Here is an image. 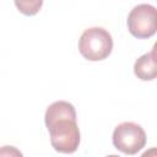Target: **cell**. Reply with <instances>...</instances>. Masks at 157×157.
<instances>
[{
    "label": "cell",
    "instance_id": "obj_2",
    "mask_svg": "<svg viewBox=\"0 0 157 157\" xmlns=\"http://www.w3.org/2000/svg\"><path fill=\"white\" fill-rule=\"evenodd\" d=\"M50 144L60 153H74L80 145V130L76 120L63 119L52 124L49 128Z\"/></svg>",
    "mask_w": 157,
    "mask_h": 157
},
{
    "label": "cell",
    "instance_id": "obj_5",
    "mask_svg": "<svg viewBox=\"0 0 157 157\" xmlns=\"http://www.w3.org/2000/svg\"><path fill=\"white\" fill-rule=\"evenodd\" d=\"M134 74L142 81H152L157 76V59L155 47L150 53L141 55L134 64Z\"/></svg>",
    "mask_w": 157,
    "mask_h": 157
},
{
    "label": "cell",
    "instance_id": "obj_3",
    "mask_svg": "<svg viewBox=\"0 0 157 157\" xmlns=\"http://www.w3.org/2000/svg\"><path fill=\"white\" fill-rule=\"evenodd\" d=\"M113 145L125 155H136L146 145V132L136 123L124 121L113 131Z\"/></svg>",
    "mask_w": 157,
    "mask_h": 157
},
{
    "label": "cell",
    "instance_id": "obj_1",
    "mask_svg": "<svg viewBox=\"0 0 157 157\" xmlns=\"http://www.w3.org/2000/svg\"><path fill=\"white\" fill-rule=\"evenodd\" d=\"M113 49V38L110 33L102 27H91L83 31L78 39V50L81 55L90 61H101L107 59Z\"/></svg>",
    "mask_w": 157,
    "mask_h": 157
},
{
    "label": "cell",
    "instance_id": "obj_7",
    "mask_svg": "<svg viewBox=\"0 0 157 157\" xmlns=\"http://www.w3.org/2000/svg\"><path fill=\"white\" fill-rule=\"evenodd\" d=\"M17 10L26 16H34L42 9L43 0H15Z\"/></svg>",
    "mask_w": 157,
    "mask_h": 157
},
{
    "label": "cell",
    "instance_id": "obj_4",
    "mask_svg": "<svg viewBox=\"0 0 157 157\" xmlns=\"http://www.w3.org/2000/svg\"><path fill=\"white\" fill-rule=\"evenodd\" d=\"M126 23L135 38H151L157 31V10L150 4H140L130 11Z\"/></svg>",
    "mask_w": 157,
    "mask_h": 157
},
{
    "label": "cell",
    "instance_id": "obj_6",
    "mask_svg": "<svg viewBox=\"0 0 157 157\" xmlns=\"http://www.w3.org/2000/svg\"><path fill=\"white\" fill-rule=\"evenodd\" d=\"M63 119L76 120V110L71 103L66 101H56L52 103L45 110V115H44L45 125L47 128H49L55 121L63 120Z\"/></svg>",
    "mask_w": 157,
    "mask_h": 157
}]
</instances>
